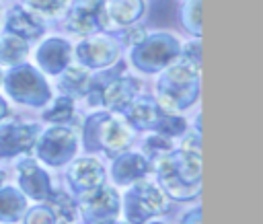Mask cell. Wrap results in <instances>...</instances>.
I'll return each instance as SVG.
<instances>
[{
  "label": "cell",
  "mask_w": 263,
  "mask_h": 224,
  "mask_svg": "<svg viewBox=\"0 0 263 224\" xmlns=\"http://www.w3.org/2000/svg\"><path fill=\"white\" fill-rule=\"evenodd\" d=\"M35 158L49 169L70 164L78 154V138L68 125H49L41 129L33 146Z\"/></svg>",
  "instance_id": "cell-7"
},
{
  "label": "cell",
  "mask_w": 263,
  "mask_h": 224,
  "mask_svg": "<svg viewBox=\"0 0 263 224\" xmlns=\"http://www.w3.org/2000/svg\"><path fill=\"white\" fill-rule=\"evenodd\" d=\"M179 18L191 37H201V0H187L179 10Z\"/></svg>",
  "instance_id": "cell-25"
},
{
  "label": "cell",
  "mask_w": 263,
  "mask_h": 224,
  "mask_svg": "<svg viewBox=\"0 0 263 224\" xmlns=\"http://www.w3.org/2000/svg\"><path fill=\"white\" fill-rule=\"evenodd\" d=\"M97 224H127V222H119V220L115 218V220H105V222H97Z\"/></svg>",
  "instance_id": "cell-35"
},
{
  "label": "cell",
  "mask_w": 263,
  "mask_h": 224,
  "mask_svg": "<svg viewBox=\"0 0 263 224\" xmlns=\"http://www.w3.org/2000/svg\"><path fill=\"white\" fill-rule=\"evenodd\" d=\"M164 109L156 101V97L150 95H138L129 107L123 111V121L129 125L132 132H154L160 115Z\"/></svg>",
  "instance_id": "cell-17"
},
{
  "label": "cell",
  "mask_w": 263,
  "mask_h": 224,
  "mask_svg": "<svg viewBox=\"0 0 263 224\" xmlns=\"http://www.w3.org/2000/svg\"><path fill=\"white\" fill-rule=\"evenodd\" d=\"M179 60L193 66V68H201V41L199 39H191L187 43H181V53Z\"/></svg>",
  "instance_id": "cell-30"
},
{
  "label": "cell",
  "mask_w": 263,
  "mask_h": 224,
  "mask_svg": "<svg viewBox=\"0 0 263 224\" xmlns=\"http://www.w3.org/2000/svg\"><path fill=\"white\" fill-rule=\"evenodd\" d=\"M150 173H152V162L142 152L125 150L117 154L111 162V179L117 187H129L132 183L146 179Z\"/></svg>",
  "instance_id": "cell-16"
},
{
  "label": "cell",
  "mask_w": 263,
  "mask_h": 224,
  "mask_svg": "<svg viewBox=\"0 0 263 224\" xmlns=\"http://www.w3.org/2000/svg\"><path fill=\"white\" fill-rule=\"evenodd\" d=\"M134 132L117 115L99 109L86 115L82 123V148L86 154H105L115 158L132 148Z\"/></svg>",
  "instance_id": "cell-2"
},
{
  "label": "cell",
  "mask_w": 263,
  "mask_h": 224,
  "mask_svg": "<svg viewBox=\"0 0 263 224\" xmlns=\"http://www.w3.org/2000/svg\"><path fill=\"white\" fill-rule=\"evenodd\" d=\"M187 127H189V125H187V119L181 117V113L164 111V113L160 115V119H158L154 132L160 134V136H166V138L175 140V138H181V136L187 132Z\"/></svg>",
  "instance_id": "cell-26"
},
{
  "label": "cell",
  "mask_w": 263,
  "mask_h": 224,
  "mask_svg": "<svg viewBox=\"0 0 263 224\" xmlns=\"http://www.w3.org/2000/svg\"><path fill=\"white\" fill-rule=\"evenodd\" d=\"M66 29L80 37L109 29L105 0H72L66 6Z\"/></svg>",
  "instance_id": "cell-9"
},
{
  "label": "cell",
  "mask_w": 263,
  "mask_h": 224,
  "mask_svg": "<svg viewBox=\"0 0 263 224\" xmlns=\"http://www.w3.org/2000/svg\"><path fill=\"white\" fill-rule=\"evenodd\" d=\"M10 117V107H8V101L0 95V123L4 121V119H8Z\"/></svg>",
  "instance_id": "cell-34"
},
{
  "label": "cell",
  "mask_w": 263,
  "mask_h": 224,
  "mask_svg": "<svg viewBox=\"0 0 263 224\" xmlns=\"http://www.w3.org/2000/svg\"><path fill=\"white\" fill-rule=\"evenodd\" d=\"M29 55V43L8 31L0 35V66H16Z\"/></svg>",
  "instance_id": "cell-23"
},
{
  "label": "cell",
  "mask_w": 263,
  "mask_h": 224,
  "mask_svg": "<svg viewBox=\"0 0 263 224\" xmlns=\"http://www.w3.org/2000/svg\"><path fill=\"white\" fill-rule=\"evenodd\" d=\"M4 31L25 39L27 43H31V41H37V39H41L45 35V25H43V21L39 16H35L33 12H29L27 8H23L18 4V6H12L6 12Z\"/></svg>",
  "instance_id": "cell-18"
},
{
  "label": "cell",
  "mask_w": 263,
  "mask_h": 224,
  "mask_svg": "<svg viewBox=\"0 0 263 224\" xmlns=\"http://www.w3.org/2000/svg\"><path fill=\"white\" fill-rule=\"evenodd\" d=\"M21 6L39 18H53L66 10L68 0H21Z\"/></svg>",
  "instance_id": "cell-28"
},
{
  "label": "cell",
  "mask_w": 263,
  "mask_h": 224,
  "mask_svg": "<svg viewBox=\"0 0 263 224\" xmlns=\"http://www.w3.org/2000/svg\"><path fill=\"white\" fill-rule=\"evenodd\" d=\"M166 210V195L148 179L136 181L121 197V212L127 224H146Z\"/></svg>",
  "instance_id": "cell-6"
},
{
  "label": "cell",
  "mask_w": 263,
  "mask_h": 224,
  "mask_svg": "<svg viewBox=\"0 0 263 224\" xmlns=\"http://www.w3.org/2000/svg\"><path fill=\"white\" fill-rule=\"evenodd\" d=\"M76 62L86 70H103L113 66L121 58V45L115 37L105 33H95L76 43L72 49Z\"/></svg>",
  "instance_id": "cell-8"
},
{
  "label": "cell",
  "mask_w": 263,
  "mask_h": 224,
  "mask_svg": "<svg viewBox=\"0 0 263 224\" xmlns=\"http://www.w3.org/2000/svg\"><path fill=\"white\" fill-rule=\"evenodd\" d=\"M173 140L166 138V136H160L156 132H152L144 142H142V154L154 164L158 158H162L164 154H168L173 150Z\"/></svg>",
  "instance_id": "cell-27"
},
{
  "label": "cell",
  "mask_w": 263,
  "mask_h": 224,
  "mask_svg": "<svg viewBox=\"0 0 263 224\" xmlns=\"http://www.w3.org/2000/svg\"><path fill=\"white\" fill-rule=\"evenodd\" d=\"M16 185L18 191L33 201H45L47 195L53 191L49 173L39 164L37 158H21L16 162Z\"/></svg>",
  "instance_id": "cell-13"
},
{
  "label": "cell",
  "mask_w": 263,
  "mask_h": 224,
  "mask_svg": "<svg viewBox=\"0 0 263 224\" xmlns=\"http://www.w3.org/2000/svg\"><path fill=\"white\" fill-rule=\"evenodd\" d=\"M160 191L175 201H193L201 189V154L173 148L152 164Z\"/></svg>",
  "instance_id": "cell-1"
},
{
  "label": "cell",
  "mask_w": 263,
  "mask_h": 224,
  "mask_svg": "<svg viewBox=\"0 0 263 224\" xmlns=\"http://www.w3.org/2000/svg\"><path fill=\"white\" fill-rule=\"evenodd\" d=\"M72 117H74V99L66 95L51 97V101L41 111V119L47 121L49 125H68Z\"/></svg>",
  "instance_id": "cell-24"
},
{
  "label": "cell",
  "mask_w": 263,
  "mask_h": 224,
  "mask_svg": "<svg viewBox=\"0 0 263 224\" xmlns=\"http://www.w3.org/2000/svg\"><path fill=\"white\" fill-rule=\"evenodd\" d=\"M0 84H2V70H0Z\"/></svg>",
  "instance_id": "cell-38"
},
{
  "label": "cell",
  "mask_w": 263,
  "mask_h": 224,
  "mask_svg": "<svg viewBox=\"0 0 263 224\" xmlns=\"http://www.w3.org/2000/svg\"><path fill=\"white\" fill-rule=\"evenodd\" d=\"M90 86V70L82 68L80 64L68 66L60 76H58V90L60 95H66L70 99H84Z\"/></svg>",
  "instance_id": "cell-20"
},
{
  "label": "cell",
  "mask_w": 263,
  "mask_h": 224,
  "mask_svg": "<svg viewBox=\"0 0 263 224\" xmlns=\"http://www.w3.org/2000/svg\"><path fill=\"white\" fill-rule=\"evenodd\" d=\"M181 53V41L168 31L146 33V37L129 47V64L142 74H160L175 64Z\"/></svg>",
  "instance_id": "cell-5"
},
{
  "label": "cell",
  "mask_w": 263,
  "mask_h": 224,
  "mask_svg": "<svg viewBox=\"0 0 263 224\" xmlns=\"http://www.w3.org/2000/svg\"><path fill=\"white\" fill-rule=\"evenodd\" d=\"M27 197L14 185H0V224L18 222L27 210Z\"/></svg>",
  "instance_id": "cell-21"
},
{
  "label": "cell",
  "mask_w": 263,
  "mask_h": 224,
  "mask_svg": "<svg viewBox=\"0 0 263 224\" xmlns=\"http://www.w3.org/2000/svg\"><path fill=\"white\" fill-rule=\"evenodd\" d=\"M119 214H121V195L115 191V187H109L107 183L78 197V218H82V224L115 220Z\"/></svg>",
  "instance_id": "cell-10"
},
{
  "label": "cell",
  "mask_w": 263,
  "mask_h": 224,
  "mask_svg": "<svg viewBox=\"0 0 263 224\" xmlns=\"http://www.w3.org/2000/svg\"><path fill=\"white\" fill-rule=\"evenodd\" d=\"M146 29L142 27V25H129V27H123V31L115 37L117 41H119V45H136V43H140L144 37H146Z\"/></svg>",
  "instance_id": "cell-31"
},
{
  "label": "cell",
  "mask_w": 263,
  "mask_h": 224,
  "mask_svg": "<svg viewBox=\"0 0 263 224\" xmlns=\"http://www.w3.org/2000/svg\"><path fill=\"white\" fill-rule=\"evenodd\" d=\"M35 64L47 76H60L72 64V43L64 37H47L35 49Z\"/></svg>",
  "instance_id": "cell-15"
},
{
  "label": "cell",
  "mask_w": 263,
  "mask_h": 224,
  "mask_svg": "<svg viewBox=\"0 0 263 224\" xmlns=\"http://www.w3.org/2000/svg\"><path fill=\"white\" fill-rule=\"evenodd\" d=\"M179 224H201V208L197 206V208L189 210L187 214H183V218H181Z\"/></svg>",
  "instance_id": "cell-33"
},
{
  "label": "cell",
  "mask_w": 263,
  "mask_h": 224,
  "mask_svg": "<svg viewBox=\"0 0 263 224\" xmlns=\"http://www.w3.org/2000/svg\"><path fill=\"white\" fill-rule=\"evenodd\" d=\"M2 86L6 97L21 107L43 109L53 97L45 74L27 62L10 66L6 74H2Z\"/></svg>",
  "instance_id": "cell-4"
},
{
  "label": "cell",
  "mask_w": 263,
  "mask_h": 224,
  "mask_svg": "<svg viewBox=\"0 0 263 224\" xmlns=\"http://www.w3.org/2000/svg\"><path fill=\"white\" fill-rule=\"evenodd\" d=\"M45 203L53 212L58 224H76V220H78V201L74 199V195H70L64 189H53L47 195Z\"/></svg>",
  "instance_id": "cell-22"
},
{
  "label": "cell",
  "mask_w": 263,
  "mask_h": 224,
  "mask_svg": "<svg viewBox=\"0 0 263 224\" xmlns=\"http://www.w3.org/2000/svg\"><path fill=\"white\" fill-rule=\"evenodd\" d=\"M183 150L187 152H195V154H201V134L199 132H191V134H183V144H181Z\"/></svg>",
  "instance_id": "cell-32"
},
{
  "label": "cell",
  "mask_w": 263,
  "mask_h": 224,
  "mask_svg": "<svg viewBox=\"0 0 263 224\" xmlns=\"http://www.w3.org/2000/svg\"><path fill=\"white\" fill-rule=\"evenodd\" d=\"M146 224H164V222H158V220H152V222H150V220H148Z\"/></svg>",
  "instance_id": "cell-37"
},
{
  "label": "cell",
  "mask_w": 263,
  "mask_h": 224,
  "mask_svg": "<svg viewBox=\"0 0 263 224\" xmlns=\"http://www.w3.org/2000/svg\"><path fill=\"white\" fill-rule=\"evenodd\" d=\"M107 183V171L95 156L74 158L66 171V185L70 195L82 197Z\"/></svg>",
  "instance_id": "cell-11"
},
{
  "label": "cell",
  "mask_w": 263,
  "mask_h": 224,
  "mask_svg": "<svg viewBox=\"0 0 263 224\" xmlns=\"http://www.w3.org/2000/svg\"><path fill=\"white\" fill-rule=\"evenodd\" d=\"M105 12L109 18V25L123 29V27L136 25L144 16L146 2L144 0H105Z\"/></svg>",
  "instance_id": "cell-19"
},
{
  "label": "cell",
  "mask_w": 263,
  "mask_h": 224,
  "mask_svg": "<svg viewBox=\"0 0 263 224\" xmlns=\"http://www.w3.org/2000/svg\"><path fill=\"white\" fill-rule=\"evenodd\" d=\"M41 127L37 123H0V160H10L33 152Z\"/></svg>",
  "instance_id": "cell-12"
},
{
  "label": "cell",
  "mask_w": 263,
  "mask_h": 224,
  "mask_svg": "<svg viewBox=\"0 0 263 224\" xmlns=\"http://www.w3.org/2000/svg\"><path fill=\"white\" fill-rule=\"evenodd\" d=\"M138 95H142V82L136 76L119 74L111 78L101 90V107L117 115V113H123Z\"/></svg>",
  "instance_id": "cell-14"
},
{
  "label": "cell",
  "mask_w": 263,
  "mask_h": 224,
  "mask_svg": "<svg viewBox=\"0 0 263 224\" xmlns=\"http://www.w3.org/2000/svg\"><path fill=\"white\" fill-rule=\"evenodd\" d=\"M154 97L164 111L181 113L193 107L199 99V68L177 60L160 72Z\"/></svg>",
  "instance_id": "cell-3"
},
{
  "label": "cell",
  "mask_w": 263,
  "mask_h": 224,
  "mask_svg": "<svg viewBox=\"0 0 263 224\" xmlns=\"http://www.w3.org/2000/svg\"><path fill=\"white\" fill-rule=\"evenodd\" d=\"M4 179H6V175H4V171H0V185L4 183Z\"/></svg>",
  "instance_id": "cell-36"
},
{
  "label": "cell",
  "mask_w": 263,
  "mask_h": 224,
  "mask_svg": "<svg viewBox=\"0 0 263 224\" xmlns=\"http://www.w3.org/2000/svg\"><path fill=\"white\" fill-rule=\"evenodd\" d=\"M23 224H58L53 212L45 201H39L33 208H27L23 214Z\"/></svg>",
  "instance_id": "cell-29"
}]
</instances>
